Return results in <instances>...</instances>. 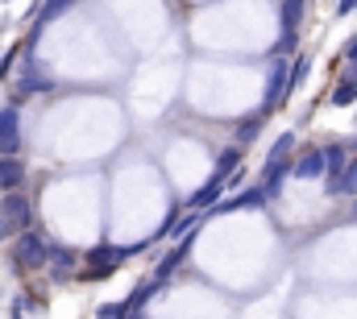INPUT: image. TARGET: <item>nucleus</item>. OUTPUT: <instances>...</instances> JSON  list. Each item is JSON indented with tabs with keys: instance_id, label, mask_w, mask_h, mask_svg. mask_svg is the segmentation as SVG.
Here are the masks:
<instances>
[{
	"instance_id": "nucleus-1",
	"label": "nucleus",
	"mask_w": 357,
	"mask_h": 319,
	"mask_svg": "<svg viewBox=\"0 0 357 319\" xmlns=\"http://www.w3.org/2000/svg\"><path fill=\"white\" fill-rule=\"evenodd\" d=\"M46 261H50V240L42 237L38 228H25L21 237L13 240V270H17V274L46 270Z\"/></svg>"
},
{
	"instance_id": "nucleus-2",
	"label": "nucleus",
	"mask_w": 357,
	"mask_h": 319,
	"mask_svg": "<svg viewBox=\"0 0 357 319\" xmlns=\"http://www.w3.org/2000/svg\"><path fill=\"white\" fill-rule=\"evenodd\" d=\"M270 195L266 187L258 182V187H245V191H237V195H229V199H220L216 208H208L204 216H229V212H254V208H266Z\"/></svg>"
},
{
	"instance_id": "nucleus-3",
	"label": "nucleus",
	"mask_w": 357,
	"mask_h": 319,
	"mask_svg": "<svg viewBox=\"0 0 357 319\" xmlns=\"http://www.w3.org/2000/svg\"><path fill=\"white\" fill-rule=\"evenodd\" d=\"M46 270H50V282H71V278H79V253L71 249V244H59V240H50V261H46Z\"/></svg>"
},
{
	"instance_id": "nucleus-4",
	"label": "nucleus",
	"mask_w": 357,
	"mask_h": 319,
	"mask_svg": "<svg viewBox=\"0 0 357 319\" xmlns=\"http://www.w3.org/2000/svg\"><path fill=\"white\" fill-rule=\"evenodd\" d=\"M324 174H328L324 146H307V150H299L295 162H291V178H299V182H316V178H324Z\"/></svg>"
},
{
	"instance_id": "nucleus-5",
	"label": "nucleus",
	"mask_w": 357,
	"mask_h": 319,
	"mask_svg": "<svg viewBox=\"0 0 357 319\" xmlns=\"http://www.w3.org/2000/svg\"><path fill=\"white\" fill-rule=\"evenodd\" d=\"M0 154H21V112H17V104L0 108Z\"/></svg>"
},
{
	"instance_id": "nucleus-6",
	"label": "nucleus",
	"mask_w": 357,
	"mask_h": 319,
	"mask_svg": "<svg viewBox=\"0 0 357 319\" xmlns=\"http://www.w3.org/2000/svg\"><path fill=\"white\" fill-rule=\"evenodd\" d=\"M0 220H21L25 228H33V208L25 191H4L0 195Z\"/></svg>"
},
{
	"instance_id": "nucleus-7",
	"label": "nucleus",
	"mask_w": 357,
	"mask_h": 319,
	"mask_svg": "<svg viewBox=\"0 0 357 319\" xmlns=\"http://www.w3.org/2000/svg\"><path fill=\"white\" fill-rule=\"evenodd\" d=\"M220 199H225V182H220V178H208L199 191H191V195H187V203H183V208H187V212H208V208H216Z\"/></svg>"
},
{
	"instance_id": "nucleus-8",
	"label": "nucleus",
	"mask_w": 357,
	"mask_h": 319,
	"mask_svg": "<svg viewBox=\"0 0 357 319\" xmlns=\"http://www.w3.org/2000/svg\"><path fill=\"white\" fill-rule=\"evenodd\" d=\"M291 162L295 158H266V166H262V187H266L270 199L287 187V178H291Z\"/></svg>"
},
{
	"instance_id": "nucleus-9",
	"label": "nucleus",
	"mask_w": 357,
	"mask_h": 319,
	"mask_svg": "<svg viewBox=\"0 0 357 319\" xmlns=\"http://www.w3.org/2000/svg\"><path fill=\"white\" fill-rule=\"evenodd\" d=\"M54 79L46 75V71H38L33 67V59L25 54V71H21V79H17V95H38V91H50Z\"/></svg>"
},
{
	"instance_id": "nucleus-10",
	"label": "nucleus",
	"mask_w": 357,
	"mask_h": 319,
	"mask_svg": "<svg viewBox=\"0 0 357 319\" xmlns=\"http://www.w3.org/2000/svg\"><path fill=\"white\" fill-rule=\"evenodd\" d=\"M25 162L17 154H0V191H21L25 187Z\"/></svg>"
},
{
	"instance_id": "nucleus-11",
	"label": "nucleus",
	"mask_w": 357,
	"mask_h": 319,
	"mask_svg": "<svg viewBox=\"0 0 357 319\" xmlns=\"http://www.w3.org/2000/svg\"><path fill=\"white\" fill-rule=\"evenodd\" d=\"M324 191H328V195H349V199H354V195H357V158L345 162V170H341V174L324 178Z\"/></svg>"
},
{
	"instance_id": "nucleus-12",
	"label": "nucleus",
	"mask_w": 357,
	"mask_h": 319,
	"mask_svg": "<svg viewBox=\"0 0 357 319\" xmlns=\"http://www.w3.org/2000/svg\"><path fill=\"white\" fill-rule=\"evenodd\" d=\"M158 290H162V282H154V278H150V282H137V286L125 295V311H142V316H146V303H150Z\"/></svg>"
},
{
	"instance_id": "nucleus-13",
	"label": "nucleus",
	"mask_w": 357,
	"mask_h": 319,
	"mask_svg": "<svg viewBox=\"0 0 357 319\" xmlns=\"http://www.w3.org/2000/svg\"><path fill=\"white\" fill-rule=\"evenodd\" d=\"M307 17V0H278V29H299Z\"/></svg>"
},
{
	"instance_id": "nucleus-14",
	"label": "nucleus",
	"mask_w": 357,
	"mask_h": 319,
	"mask_svg": "<svg viewBox=\"0 0 357 319\" xmlns=\"http://www.w3.org/2000/svg\"><path fill=\"white\" fill-rule=\"evenodd\" d=\"M307 75H312V54H295V63H291V79H287V100L307 83Z\"/></svg>"
},
{
	"instance_id": "nucleus-15",
	"label": "nucleus",
	"mask_w": 357,
	"mask_h": 319,
	"mask_svg": "<svg viewBox=\"0 0 357 319\" xmlns=\"http://www.w3.org/2000/svg\"><path fill=\"white\" fill-rule=\"evenodd\" d=\"M241 146H233V150H225L220 158H216V170H212V178H220V182H229V174H237L241 170Z\"/></svg>"
},
{
	"instance_id": "nucleus-16",
	"label": "nucleus",
	"mask_w": 357,
	"mask_h": 319,
	"mask_svg": "<svg viewBox=\"0 0 357 319\" xmlns=\"http://www.w3.org/2000/svg\"><path fill=\"white\" fill-rule=\"evenodd\" d=\"M262 125H266V116H262V112H254L250 120H241V125H237V137H233V141H237L241 150H250V146H254V137L262 133Z\"/></svg>"
},
{
	"instance_id": "nucleus-17",
	"label": "nucleus",
	"mask_w": 357,
	"mask_h": 319,
	"mask_svg": "<svg viewBox=\"0 0 357 319\" xmlns=\"http://www.w3.org/2000/svg\"><path fill=\"white\" fill-rule=\"evenodd\" d=\"M324 162H328V174H324V178L341 174V170H345V162H349V150H345V141H328V146H324Z\"/></svg>"
},
{
	"instance_id": "nucleus-18",
	"label": "nucleus",
	"mask_w": 357,
	"mask_h": 319,
	"mask_svg": "<svg viewBox=\"0 0 357 319\" xmlns=\"http://www.w3.org/2000/svg\"><path fill=\"white\" fill-rule=\"evenodd\" d=\"M333 108H354L357 104V83H349V79H337V87H333Z\"/></svg>"
},
{
	"instance_id": "nucleus-19",
	"label": "nucleus",
	"mask_w": 357,
	"mask_h": 319,
	"mask_svg": "<svg viewBox=\"0 0 357 319\" xmlns=\"http://www.w3.org/2000/svg\"><path fill=\"white\" fill-rule=\"evenodd\" d=\"M295 50H299V29H282L278 42H274V50H270V59H287Z\"/></svg>"
},
{
	"instance_id": "nucleus-20",
	"label": "nucleus",
	"mask_w": 357,
	"mask_h": 319,
	"mask_svg": "<svg viewBox=\"0 0 357 319\" xmlns=\"http://www.w3.org/2000/svg\"><path fill=\"white\" fill-rule=\"evenodd\" d=\"M71 4H75V0H46V4H42V13H38V25H46V21H54V17H63Z\"/></svg>"
},
{
	"instance_id": "nucleus-21",
	"label": "nucleus",
	"mask_w": 357,
	"mask_h": 319,
	"mask_svg": "<svg viewBox=\"0 0 357 319\" xmlns=\"http://www.w3.org/2000/svg\"><path fill=\"white\" fill-rule=\"evenodd\" d=\"M291 154H295V133H282V137L270 146L266 158H291Z\"/></svg>"
},
{
	"instance_id": "nucleus-22",
	"label": "nucleus",
	"mask_w": 357,
	"mask_h": 319,
	"mask_svg": "<svg viewBox=\"0 0 357 319\" xmlns=\"http://www.w3.org/2000/svg\"><path fill=\"white\" fill-rule=\"evenodd\" d=\"M121 311H125V303H100L96 307V319H116Z\"/></svg>"
},
{
	"instance_id": "nucleus-23",
	"label": "nucleus",
	"mask_w": 357,
	"mask_h": 319,
	"mask_svg": "<svg viewBox=\"0 0 357 319\" xmlns=\"http://www.w3.org/2000/svg\"><path fill=\"white\" fill-rule=\"evenodd\" d=\"M25 307H29V299H25V295H17V299H13V307H8V319H29V316H25Z\"/></svg>"
},
{
	"instance_id": "nucleus-24",
	"label": "nucleus",
	"mask_w": 357,
	"mask_h": 319,
	"mask_svg": "<svg viewBox=\"0 0 357 319\" xmlns=\"http://www.w3.org/2000/svg\"><path fill=\"white\" fill-rule=\"evenodd\" d=\"M341 59H345V63H357V33H349V38H345V50H341Z\"/></svg>"
},
{
	"instance_id": "nucleus-25",
	"label": "nucleus",
	"mask_w": 357,
	"mask_h": 319,
	"mask_svg": "<svg viewBox=\"0 0 357 319\" xmlns=\"http://www.w3.org/2000/svg\"><path fill=\"white\" fill-rule=\"evenodd\" d=\"M337 17H354L357 13V0H337V8H333Z\"/></svg>"
},
{
	"instance_id": "nucleus-26",
	"label": "nucleus",
	"mask_w": 357,
	"mask_h": 319,
	"mask_svg": "<svg viewBox=\"0 0 357 319\" xmlns=\"http://www.w3.org/2000/svg\"><path fill=\"white\" fill-rule=\"evenodd\" d=\"M13 63H17V50H13V54H4V63H0V79H8V71H13Z\"/></svg>"
},
{
	"instance_id": "nucleus-27",
	"label": "nucleus",
	"mask_w": 357,
	"mask_h": 319,
	"mask_svg": "<svg viewBox=\"0 0 357 319\" xmlns=\"http://www.w3.org/2000/svg\"><path fill=\"white\" fill-rule=\"evenodd\" d=\"M341 79H349V83H357V63H345V71H341Z\"/></svg>"
},
{
	"instance_id": "nucleus-28",
	"label": "nucleus",
	"mask_w": 357,
	"mask_h": 319,
	"mask_svg": "<svg viewBox=\"0 0 357 319\" xmlns=\"http://www.w3.org/2000/svg\"><path fill=\"white\" fill-rule=\"evenodd\" d=\"M116 319H142V311H121Z\"/></svg>"
},
{
	"instance_id": "nucleus-29",
	"label": "nucleus",
	"mask_w": 357,
	"mask_h": 319,
	"mask_svg": "<svg viewBox=\"0 0 357 319\" xmlns=\"http://www.w3.org/2000/svg\"><path fill=\"white\" fill-rule=\"evenodd\" d=\"M354 220H357V203H354Z\"/></svg>"
}]
</instances>
